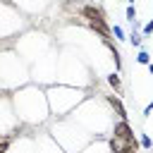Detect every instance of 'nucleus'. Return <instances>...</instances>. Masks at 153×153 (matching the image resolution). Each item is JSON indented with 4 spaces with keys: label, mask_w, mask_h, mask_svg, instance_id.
Instances as JSON below:
<instances>
[{
    "label": "nucleus",
    "mask_w": 153,
    "mask_h": 153,
    "mask_svg": "<svg viewBox=\"0 0 153 153\" xmlns=\"http://www.w3.org/2000/svg\"><path fill=\"white\" fill-rule=\"evenodd\" d=\"M12 108L14 115L22 124H26L29 129L33 127H43L48 124L50 117V108H48V98H45V88L38 84H26L17 91H12Z\"/></svg>",
    "instance_id": "obj_1"
},
{
    "label": "nucleus",
    "mask_w": 153,
    "mask_h": 153,
    "mask_svg": "<svg viewBox=\"0 0 153 153\" xmlns=\"http://www.w3.org/2000/svg\"><path fill=\"white\" fill-rule=\"evenodd\" d=\"M72 122H76L86 134H91L93 139H105L115 124V115L110 112L108 105H103L100 100H96L93 96L84 98L69 115Z\"/></svg>",
    "instance_id": "obj_2"
},
{
    "label": "nucleus",
    "mask_w": 153,
    "mask_h": 153,
    "mask_svg": "<svg viewBox=\"0 0 153 153\" xmlns=\"http://www.w3.org/2000/svg\"><path fill=\"white\" fill-rule=\"evenodd\" d=\"M45 98H48V108H50V117L53 120H65L84 98H88L86 88H76V86H67V84H50L45 86Z\"/></svg>",
    "instance_id": "obj_3"
},
{
    "label": "nucleus",
    "mask_w": 153,
    "mask_h": 153,
    "mask_svg": "<svg viewBox=\"0 0 153 153\" xmlns=\"http://www.w3.org/2000/svg\"><path fill=\"white\" fill-rule=\"evenodd\" d=\"M45 131L55 139V143H57L65 153H79L84 146H88V143L93 141V136L86 134V131H84L76 122H72L69 117H65V120H50Z\"/></svg>",
    "instance_id": "obj_4"
},
{
    "label": "nucleus",
    "mask_w": 153,
    "mask_h": 153,
    "mask_svg": "<svg viewBox=\"0 0 153 153\" xmlns=\"http://www.w3.org/2000/svg\"><path fill=\"white\" fill-rule=\"evenodd\" d=\"M31 84V74L24 60H19V53H2L0 55V86L7 91H17L22 86Z\"/></svg>",
    "instance_id": "obj_5"
},
{
    "label": "nucleus",
    "mask_w": 153,
    "mask_h": 153,
    "mask_svg": "<svg viewBox=\"0 0 153 153\" xmlns=\"http://www.w3.org/2000/svg\"><path fill=\"white\" fill-rule=\"evenodd\" d=\"M29 74H31V79L38 81V86H43V88L50 86V84H55L53 76H57V50L50 48L43 57H38V65H36L33 69H29Z\"/></svg>",
    "instance_id": "obj_6"
},
{
    "label": "nucleus",
    "mask_w": 153,
    "mask_h": 153,
    "mask_svg": "<svg viewBox=\"0 0 153 153\" xmlns=\"http://www.w3.org/2000/svg\"><path fill=\"white\" fill-rule=\"evenodd\" d=\"M108 136L115 139V141H120V143H129V146L141 148V146H139V139H136V134H134V129H131V124H129V120H115V124H112V129H110ZM108 136H105V139H108Z\"/></svg>",
    "instance_id": "obj_7"
},
{
    "label": "nucleus",
    "mask_w": 153,
    "mask_h": 153,
    "mask_svg": "<svg viewBox=\"0 0 153 153\" xmlns=\"http://www.w3.org/2000/svg\"><path fill=\"white\" fill-rule=\"evenodd\" d=\"M33 148H36V153H65V151L55 143V139H53L48 131L33 136Z\"/></svg>",
    "instance_id": "obj_8"
},
{
    "label": "nucleus",
    "mask_w": 153,
    "mask_h": 153,
    "mask_svg": "<svg viewBox=\"0 0 153 153\" xmlns=\"http://www.w3.org/2000/svg\"><path fill=\"white\" fill-rule=\"evenodd\" d=\"M103 103L110 108V112L117 117V120H129V115H127V108H124V103H122V98L120 96H115V93H103Z\"/></svg>",
    "instance_id": "obj_9"
},
{
    "label": "nucleus",
    "mask_w": 153,
    "mask_h": 153,
    "mask_svg": "<svg viewBox=\"0 0 153 153\" xmlns=\"http://www.w3.org/2000/svg\"><path fill=\"white\" fill-rule=\"evenodd\" d=\"M22 14L24 12H41L45 5H48V0H10Z\"/></svg>",
    "instance_id": "obj_10"
},
{
    "label": "nucleus",
    "mask_w": 153,
    "mask_h": 153,
    "mask_svg": "<svg viewBox=\"0 0 153 153\" xmlns=\"http://www.w3.org/2000/svg\"><path fill=\"white\" fill-rule=\"evenodd\" d=\"M105 84H108V88H110V93H115V96H124V84H122V76H120V72H108L105 74Z\"/></svg>",
    "instance_id": "obj_11"
},
{
    "label": "nucleus",
    "mask_w": 153,
    "mask_h": 153,
    "mask_svg": "<svg viewBox=\"0 0 153 153\" xmlns=\"http://www.w3.org/2000/svg\"><path fill=\"white\" fill-rule=\"evenodd\" d=\"M79 153H110V148H108V141L105 139H93L88 146H84Z\"/></svg>",
    "instance_id": "obj_12"
},
{
    "label": "nucleus",
    "mask_w": 153,
    "mask_h": 153,
    "mask_svg": "<svg viewBox=\"0 0 153 153\" xmlns=\"http://www.w3.org/2000/svg\"><path fill=\"white\" fill-rule=\"evenodd\" d=\"M134 29H131V33L127 36V41L131 43V48H141V43H143V36H141V31H139V19L131 24Z\"/></svg>",
    "instance_id": "obj_13"
},
{
    "label": "nucleus",
    "mask_w": 153,
    "mask_h": 153,
    "mask_svg": "<svg viewBox=\"0 0 153 153\" xmlns=\"http://www.w3.org/2000/svg\"><path fill=\"white\" fill-rule=\"evenodd\" d=\"M110 33H112L115 43H122V41H127V33H124V29H122L120 24H112V26H110Z\"/></svg>",
    "instance_id": "obj_14"
},
{
    "label": "nucleus",
    "mask_w": 153,
    "mask_h": 153,
    "mask_svg": "<svg viewBox=\"0 0 153 153\" xmlns=\"http://www.w3.org/2000/svg\"><path fill=\"white\" fill-rule=\"evenodd\" d=\"M139 146H141L143 151H153V139H151V134L139 131Z\"/></svg>",
    "instance_id": "obj_15"
},
{
    "label": "nucleus",
    "mask_w": 153,
    "mask_h": 153,
    "mask_svg": "<svg viewBox=\"0 0 153 153\" xmlns=\"http://www.w3.org/2000/svg\"><path fill=\"white\" fill-rule=\"evenodd\" d=\"M136 62H139V65H146V67H148V65L153 62V57H151V53H148L146 48H139V53H136Z\"/></svg>",
    "instance_id": "obj_16"
},
{
    "label": "nucleus",
    "mask_w": 153,
    "mask_h": 153,
    "mask_svg": "<svg viewBox=\"0 0 153 153\" xmlns=\"http://www.w3.org/2000/svg\"><path fill=\"white\" fill-rule=\"evenodd\" d=\"M136 14H139V12H136V5H127L124 17H127V22H129V24H134V22H136Z\"/></svg>",
    "instance_id": "obj_17"
},
{
    "label": "nucleus",
    "mask_w": 153,
    "mask_h": 153,
    "mask_svg": "<svg viewBox=\"0 0 153 153\" xmlns=\"http://www.w3.org/2000/svg\"><path fill=\"white\" fill-rule=\"evenodd\" d=\"M139 31H141V36H143V38H146V36H151V33H153V17H151V19H148Z\"/></svg>",
    "instance_id": "obj_18"
},
{
    "label": "nucleus",
    "mask_w": 153,
    "mask_h": 153,
    "mask_svg": "<svg viewBox=\"0 0 153 153\" xmlns=\"http://www.w3.org/2000/svg\"><path fill=\"white\" fill-rule=\"evenodd\" d=\"M151 112H153V98H151V103H148V105L143 108V112H141V117H143V120H148V117H151Z\"/></svg>",
    "instance_id": "obj_19"
},
{
    "label": "nucleus",
    "mask_w": 153,
    "mask_h": 153,
    "mask_svg": "<svg viewBox=\"0 0 153 153\" xmlns=\"http://www.w3.org/2000/svg\"><path fill=\"white\" fill-rule=\"evenodd\" d=\"M148 72H151V76H153V62H151V65H148Z\"/></svg>",
    "instance_id": "obj_20"
},
{
    "label": "nucleus",
    "mask_w": 153,
    "mask_h": 153,
    "mask_svg": "<svg viewBox=\"0 0 153 153\" xmlns=\"http://www.w3.org/2000/svg\"><path fill=\"white\" fill-rule=\"evenodd\" d=\"M127 5H136V0H127Z\"/></svg>",
    "instance_id": "obj_21"
},
{
    "label": "nucleus",
    "mask_w": 153,
    "mask_h": 153,
    "mask_svg": "<svg viewBox=\"0 0 153 153\" xmlns=\"http://www.w3.org/2000/svg\"><path fill=\"white\" fill-rule=\"evenodd\" d=\"M2 136H5V134H0V139H2Z\"/></svg>",
    "instance_id": "obj_22"
}]
</instances>
